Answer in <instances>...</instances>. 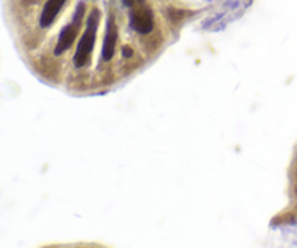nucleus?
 Returning <instances> with one entry per match:
<instances>
[{
    "mask_svg": "<svg viewBox=\"0 0 297 248\" xmlns=\"http://www.w3.org/2000/svg\"><path fill=\"white\" fill-rule=\"evenodd\" d=\"M99 21H100V12L95 9L88 16L87 24H86V31L83 33L80 42L77 45V49H76V54H74V65L79 67V68L84 67L90 60V54L93 51L95 41H96Z\"/></svg>",
    "mask_w": 297,
    "mask_h": 248,
    "instance_id": "obj_1",
    "label": "nucleus"
},
{
    "mask_svg": "<svg viewBox=\"0 0 297 248\" xmlns=\"http://www.w3.org/2000/svg\"><path fill=\"white\" fill-rule=\"evenodd\" d=\"M83 15H84V3H79V6L76 9V13H74V17H72V22L64 26L63 31L60 32L58 42H57L55 49H54L55 56H61L63 52H65L67 49L71 47L74 40L77 38V33H79V29H80L81 26Z\"/></svg>",
    "mask_w": 297,
    "mask_h": 248,
    "instance_id": "obj_2",
    "label": "nucleus"
},
{
    "mask_svg": "<svg viewBox=\"0 0 297 248\" xmlns=\"http://www.w3.org/2000/svg\"><path fill=\"white\" fill-rule=\"evenodd\" d=\"M131 26L138 33H150L154 28V15L153 12L146 6L132 9L131 12Z\"/></svg>",
    "mask_w": 297,
    "mask_h": 248,
    "instance_id": "obj_3",
    "label": "nucleus"
},
{
    "mask_svg": "<svg viewBox=\"0 0 297 248\" xmlns=\"http://www.w3.org/2000/svg\"><path fill=\"white\" fill-rule=\"evenodd\" d=\"M116 40H118V28L113 21L112 16H109L107 24H106V35L103 41V49H102V57L105 61H110L115 54V47H116Z\"/></svg>",
    "mask_w": 297,
    "mask_h": 248,
    "instance_id": "obj_4",
    "label": "nucleus"
},
{
    "mask_svg": "<svg viewBox=\"0 0 297 248\" xmlns=\"http://www.w3.org/2000/svg\"><path fill=\"white\" fill-rule=\"evenodd\" d=\"M65 2L67 0H47L45 6L42 9V13H41L40 22L42 28H47L54 22V19L58 15V12L63 9Z\"/></svg>",
    "mask_w": 297,
    "mask_h": 248,
    "instance_id": "obj_5",
    "label": "nucleus"
},
{
    "mask_svg": "<svg viewBox=\"0 0 297 248\" xmlns=\"http://www.w3.org/2000/svg\"><path fill=\"white\" fill-rule=\"evenodd\" d=\"M122 3L126 6V8H132L135 5V0H122Z\"/></svg>",
    "mask_w": 297,
    "mask_h": 248,
    "instance_id": "obj_6",
    "label": "nucleus"
},
{
    "mask_svg": "<svg viewBox=\"0 0 297 248\" xmlns=\"http://www.w3.org/2000/svg\"><path fill=\"white\" fill-rule=\"evenodd\" d=\"M122 54H123V57H131L132 56V49L128 48V47H125V48L122 49Z\"/></svg>",
    "mask_w": 297,
    "mask_h": 248,
    "instance_id": "obj_7",
    "label": "nucleus"
}]
</instances>
